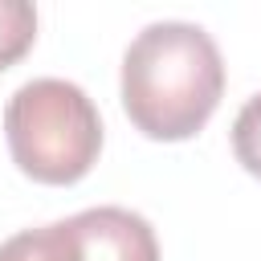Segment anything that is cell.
<instances>
[{"mask_svg":"<svg viewBox=\"0 0 261 261\" xmlns=\"http://www.w3.org/2000/svg\"><path fill=\"white\" fill-rule=\"evenodd\" d=\"M220 94L224 61L200 24L155 20L122 53V110L147 139H192Z\"/></svg>","mask_w":261,"mask_h":261,"instance_id":"obj_1","label":"cell"},{"mask_svg":"<svg viewBox=\"0 0 261 261\" xmlns=\"http://www.w3.org/2000/svg\"><path fill=\"white\" fill-rule=\"evenodd\" d=\"M12 163L37 184H77L102 151V118L90 94L65 77H33L4 106Z\"/></svg>","mask_w":261,"mask_h":261,"instance_id":"obj_2","label":"cell"},{"mask_svg":"<svg viewBox=\"0 0 261 261\" xmlns=\"http://www.w3.org/2000/svg\"><path fill=\"white\" fill-rule=\"evenodd\" d=\"M49 245L53 261H159L155 228L118 204L86 208L49 224Z\"/></svg>","mask_w":261,"mask_h":261,"instance_id":"obj_3","label":"cell"},{"mask_svg":"<svg viewBox=\"0 0 261 261\" xmlns=\"http://www.w3.org/2000/svg\"><path fill=\"white\" fill-rule=\"evenodd\" d=\"M37 41V8L29 0H0V69L16 65Z\"/></svg>","mask_w":261,"mask_h":261,"instance_id":"obj_4","label":"cell"},{"mask_svg":"<svg viewBox=\"0 0 261 261\" xmlns=\"http://www.w3.org/2000/svg\"><path fill=\"white\" fill-rule=\"evenodd\" d=\"M232 155L249 175L261 179V94H253L232 118Z\"/></svg>","mask_w":261,"mask_h":261,"instance_id":"obj_5","label":"cell"},{"mask_svg":"<svg viewBox=\"0 0 261 261\" xmlns=\"http://www.w3.org/2000/svg\"><path fill=\"white\" fill-rule=\"evenodd\" d=\"M0 261H53L49 245V224L45 228H24L0 245Z\"/></svg>","mask_w":261,"mask_h":261,"instance_id":"obj_6","label":"cell"}]
</instances>
